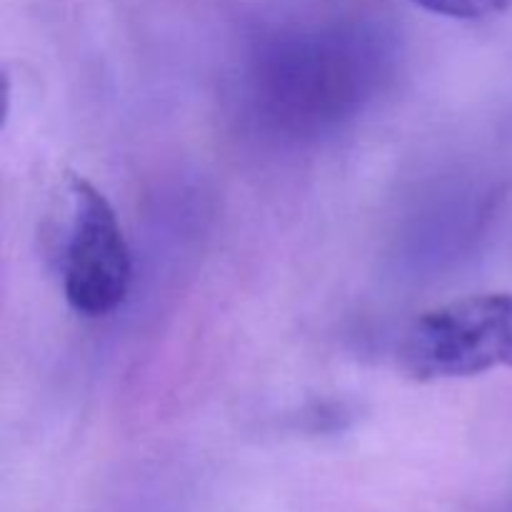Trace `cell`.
Masks as SVG:
<instances>
[{
  "label": "cell",
  "instance_id": "cell-1",
  "mask_svg": "<svg viewBox=\"0 0 512 512\" xmlns=\"http://www.w3.org/2000/svg\"><path fill=\"white\" fill-rule=\"evenodd\" d=\"M400 368L420 383L512 370V293H475L425 310L400 343Z\"/></svg>",
  "mask_w": 512,
  "mask_h": 512
},
{
  "label": "cell",
  "instance_id": "cell-4",
  "mask_svg": "<svg viewBox=\"0 0 512 512\" xmlns=\"http://www.w3.org/2000/svg\"><path fill=\"white\" fill-rule=\"evenodd\" d=\"M410 3L435 15L458 20L488 18V15L505 13L512 8V0H410Z\"/></svg>",
  "mask_w": 512,
  "mask_h": 512
},
{
  "label": "cell",
  "instance_id": "cell-2",
  "mask_svg": "<svg viewBox=\"0 0 512 512\" xmlns=\"http://www.w3.org/2000/svg\"><path fill=\"white\" fill-rule=\"evenodd\" d=\"M73 203L63 253V293L83 318H108L133 285V253L110 200L80 175H68Z\"/></svg>",
  "mask_w": 512,
  "mask_h": 512
},
{
  "label": "cell",
  "instance_id": "cell-3",
  "mask_svg": "<svg viewBox=\"0 0 512 512\" xmlns=\"http://www.w3.org/2000/svg\"><path fill=\"white\" fill-rule=\"evenodd\" d=\"M363 63L355 33L330 30L288 40L268 60L270 105L283 110L293 123L335 118L358 95Z\"/></svg>",
  "mask_w": 512,
  "mask_h": 512
}]
</instances>
